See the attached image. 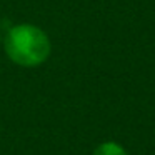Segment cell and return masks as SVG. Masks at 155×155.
I'll list each match as a JSON object with an SVG mask.
<instances>
[{"label": "cell", "mask_w": 155, "mask_h": 155, "mask_svg": "<svg viewBox=\"0 0 155 155\" xmlns=\"http://www.w3.org/2000/svg\"><path fill=\"white\" fill-rule=\"evenodd\" d=\"M4 47L8 58L22 67H37L44 64L52 50L47 34L32 24L10 27L5 35Z\"/></svg>", "instance_id": "6da1fadb"}, {"label": "cell", "mask_w": 155, "mask_h": 155, "mask_svg": "<svg viewBox=\"0 0 155 155\" xmlns=\"http://www.w3.org/2000/svg\"><path fill=\"white\" fill-rule=\"evenodd\" d=\"M94 155H128L124 147H120L115 142H104L95 148Z\"/></svg>", "instance_id": "7a4b0ae2"}]
</instances>
